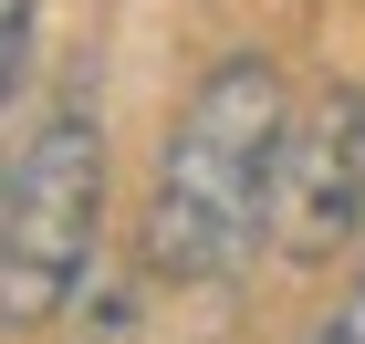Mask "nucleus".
Listing matches in <instances>:
<instances>
[{
    "mask_svg": "<svg viewBox=\"0 0 365 344\" xmlns=\"http://www.w3.org/2000/svg\"><path fill=\"white\" fill-rule=\"evenodd\" d=\"M292 84L272 53H220L157 136L136 209V282L146 292H230L272 251L282 157H292Z\"/></svg>",
    "mask_w": 365,
    "mask_h": 344,
    "instance_id": "f257e3e1",
    "label": "nucleus"
},
{
    "mask_svg": "<svg viewBox=\"0 0 365 344\" xmlns=\"http://www.w3.org/2000/svg\"><path fill=\"white\" fill-rule=\"evenodd\" d=\"M105 199H115L105 105L73 84L0 157V323L11 334L84 313L94 271H105Z\"/></svg>",
    "mask_w": 365,
    "mask_h": 344,
    "instance_id": "f03ea898",
    "label": "nucleus"
},
{
    "mask_svg": "<svg viewBox=\"0 0 365 344\" xmlns=\"http://www.w3.org/2000/svg\"><path fill=\"white\" fill-rule=\"evenodd\" d=\"M355 240H365V84L324 94L292 125L282 209H272V261L282 271H334Z\"/></svg>",
    "mask_w": 365,
    "mask_h": 344,
    "instance_id": "7ed1b4c3",
    "label": "nucleus"
},
{
    "mask_svg": "<svg viewBox=\"0 0 365 344\" xmlns=\"http://www.w3.org/2000/svg\"><path fill=\"white\" fill-rule=\"evenodd\" d=\"M31 42H42V0H0V125L31 84Z\"/></svg>",
    "mask_w": 365,
    "mask_h": 344,
    "instance_id": "20e7f679",
    "label": "nucleus"
},
{
    "mask_svg": "<svg viewBox=\"0 0 365 344\" xmlns=\"http://www.w3.org/2000/svg\"><path fill=\"white\" fill-rule=\"evenodd\" d=\"M324 344H365V282H355V292H344L334 313H324Z\"/></svg>",
    "mask_w": 365,
    "mask_h": 344,
    "instance_id": "39448f33",
    "label": "nucleus"
}]
</instances>
